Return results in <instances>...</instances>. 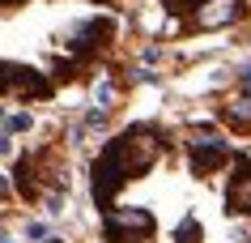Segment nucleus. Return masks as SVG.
<instances>
[{"mask_svg":"<svg viewBox=\"0 0 251 243\" xmlns=\"http://www.w3.org/2000/svg\"><path fill=\"white\" fill-rule=\"evenodd\" d=\"M0 90H13V94H26V98L51 94L47 77H39V73L26 68V64H0Z\"/></svg>","mask_w":251,"mask_h":243,"instance_id":"obj_2","label":"nucleus"},{"mask_svg":"<svg viewBox=\"0 0 251 243\" xmlns=\"http://www.w3.org/2000/svg\"><path fill=\"white\" fill-rule=\"evenodd\" d=\"M238 81H243V90H251V64L238 68Z\"/></svg>","mask_w":251,"mask_h":243,"instance_id":"obj_11","label":"nucleus"},{"mask_svg":"<svg viewBox=\"0 0 251 243\" xmlns=\"http://www.w3.org/2000/svg\"><path fill=\"white\" fill-rule=\"evenodd\" d=\"M47 243H64V239H47Z\"/></svg>","mask_w":251,"mask_h":243,"instance_id":"obj_14","label":"nucleus"},{"mask_svg":"<svg viewBox=\"0 0 251 243\" xmlns=\"http://www.w3.org/2000/svg\"><path fill=\"white\" fill-rule=\"evenodd\" d=\"M106 34H111V22H85V26H77V39H73V52H94V47H102Z\"/></svg>","mask_w":251,"mask_h":243,"instance_id":"obj_6","label":"nucleus"},{"mask_svg":"<svg viewBox=\"0 0 251 243\" xmlns=\"http://www.w3.org/2000/svg\"><path fill=\"white\" fill-rule=\"evenodd\" d=\"M243 17V0H196L192 4V26L196 30H222Z\"/></svg>","mask_w":251,"mask_h":243,"instance_id":"obj_1","label":"nucleus"},{"mask_svg":"<svg viewBox=\"0 0 251 243\" xmlns=\"http://www.w3.org/2000/svg\"><path fill=\"white\" fill-rule=\"evenodd\" d=\"M9 149H13V141H9V136L0 133V154H9Z\"/></svg>","mask_w":251,"mask_h":243,"instance_id":"obj_12","label":"nucleus"},{"mask_svg":"<svg viewBox=\"0 0 251 243\" xmlns=\"http://www.w3.org/2000/svg\"><path fill=\"white\" fill-rule=\"evenodd\" d=\"M30 124H34V120H30L26 111H17V115H4V128H9V133H26Z\"/></svg>","mask_w":251,"mask_h":243,"instance_id":"obj_9","label":"nucleus"},{"mask_svg":"<svg viewBox=\"0 0 251 243\" xmlns=\"http://www.w3.org/2000/svg\"><path fill=\"white\" fill-rule=\"evenodd\" d=\"M162 4H166V9H171V13H187V9H192V4H196V0H162Z\"/></svg>","mask_w":251,"mask_h":243,"instance_id":"obj_10","label":"nucleus"},{"mask_svg":"<svg viewBox=\"0 0 251 243\" xmlns=\"http://www.w3.org/2000/svg\"><path fill=\"white\" fill-rule=\"evenodd\" d=\"M226 205L230 214H251V162H238L234 179H230V192H226Z\"/></svg>","mask_w":251,"mask_h":243,"instance_id":"obj_5","label":"nucleus"},{"mask_svg":"<svg viewBox=\"0 0 251 243\" xmlns=\"http://www.w3.org/2000/svg\"><path fill=\"white\" fill-rule=\"evenodd\" d=\"M192 145V166H196V175L213 171L222 158H230V145H226L222 136H196V141H187Z\"/></svg>","mask_w":251,"mask_h":243,"instance_id":"obj_4","label":"nucleus"},{"mask_svg":"<svg viewBox=\"0 0 251 243\" xmlns=\"http://www.w3.org/2000/svg\"><path fill=\"white\" fill-rule=\"evenodd\" d=\"M200 235H204V230H200V222H196L192 214L175 226V243H200Z\"/></svg>","mask_w":251,"mask_h":243,"instance_id":"obj_8","label":"nucleus"},{"mask_svg":"<svg viewBox=\"0 0 251 243\" xmlns=\"http://www.w3.org/2000/svg\"><path fill=\"white\" fill-rule=\"evenodd\" d=\"M0 243H9V239H0Z\"/></svg>","mask_w":251,"mask_h":243,"instance_id":"obj_16","label":"nucleus"},{"mask_svg":"<svg viewBox=\"0 0 251 243\" xmlns=\"http://www.w3.org/2000/svg\"><path fill=\"white\" fill-rule=\"evenodd\" d=\"M0 4H22V0H0Z\"/></svg>","mask_w":251,"mask_h":243,"instance_id":"obj_13","label":"nucleus"},{"mask_svg":"<svg viewBox=\"0 0 251 243\" xmlns=\"http://www.w3.org/2000/svg\"><path fill=\"white\" fill-rule=\"evenodd\" d=\"M226 115H230L238 128H251V90H247V94H238V98H230Z\"/></svg>","mask_w":251,"mask_h":243,"instance_id":"obj_7","label":"nucleus"},{"mask_svg":"<svg viewBox=\"0 0 251 243\" xmlns=\"http://www.w3.org/2000/svg\"><path fill=\"white\" fill-rule=\"evenodd\" d=\"M0 120H4V111H0Z\"/></svg>","mask_w":251,"mask_h":243,"instance_id":"obj_15","label":"nucleus"},{"mask_svg":"<svg viewBox=\"0 0 251 243\" xmlns=\"http://www.w3.org/2000/svg\"><path fill=\"white\" fill-rule=\"evenodd\" d=\"M153 235V214L149 209H111L106 214V235H111V243L124 239V235Z\"/></svg>","mask_w":251,"mask_h":243,"instance_id":"obj_3","label":"nucleus"}]
</instances>
